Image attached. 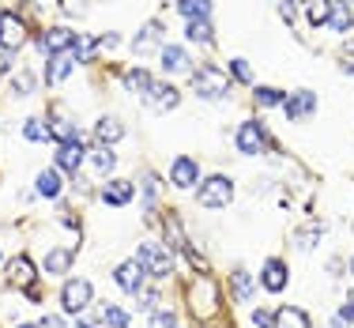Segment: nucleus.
Returning a JSON list of instances; mask_svg holds the SVG:
<instances>
[{"instance_id": "nucleus-1", "label": "nucleus", "mask_w": 354, "mask_h": 328, "mask_svg": "<svg viewBox=\"0 0 354 328\" xmlns=\"http://www.w3.org/2000/svg\"><path fill=\"white\" fill-rule=\"evenodd\" d=\"M192 91H196V98H204V102H226L234 91L230 75L223 69H215V64H200L196 72H192Z\"/></svg>"}, {"instance_id": "nucleus-2", "label": "nucleus", "mask_w": 354, "mask_h": 328, "mask_svg": "<svg viewBox=\"0 0 354 328\" xmlns=\"http://www.w3.org/2000/svg\"><path fill=\"white\" fill-rule=\"evenodd\" d=\"M200 208H207V212H223V208H230L234 200V181L223 178V174H212V178L200 181Z\"/></svg>"}, {"instance_id": "nucleus-3", "label": "nucleus", "mask_w": 354, "mask_h": 328, "mask_svg": "<svg viewBox=\"0 0 354 328\" xmlns=\"http://www.w3.org/2000/svg\"><path fill=\"white\" fill-rule=\"evenodd\" d=\"M136 264L151 275V280H166V275H170V268H174V260H170V253H166L162 246L143 242V246L136 249Z\"/></svg>"}, {"instance_id": "nucleus-4", "label": "nucleus", "mask_w": 354, "mask_h": 328, "mask_svg": "<svg viewBox=\"0 0 354 328\" xmlns=\"http://www.w3.org/2000/svg\"><path fill=\"white\" fill-rule=\"evenodd\" d=\"M234 144H238L241 155H260L268 144V132H264V125L257 121V117H249V121H241L238 125V136H234Z\"/></svg>"}, {"instance_id": "nucleus-5", "label": "nucleus", "mask_w": 354, "mask_h": 328, "mask_svg": "<svg viewBox=\"0 0 354 328\" xmlns=\"http://www.w3.org/2000/svg\"><path fill=\"white\" fill-rule=\"evenodd\" d=\"M75 30L72 27H46L41 30V38H38V46H41V53L46 57H57V53H68V49H75Z\"/></svg>"}, {"instance_id": "nucleus-6", "label": "nucleus", "mask_w": 354, "mask_h": 328, "mask_svg": "<svg viewBox=\"0 0 354 328\" xmlns=\"http://www.w3.org/2000/svg\"><path fill=\"white\" fill-rule=\"evenodd\" d=\"M91 298H95V291H91L87 280H68L61 287V306L68 309V313H83V309L91 306Z\"/></svg>"}, {"instance_id": "nucleus-7", "label": "nucleus", "mask_w": 354, "mask_h": 328, "mask_svg": "<svg viewBox=\"0 0 354 328\" xmlns=\"http://www.w3.org/2000/svg\"><path fill=\"white\" fill-rule=\"evenodd\" d=\"M23 42H27V27H23V19L15 12H4V15H0V49H4V53H15Z\"/></svg>"}, {"instance_id": "nucleus-8", "label": "nucleus", "mask_w": 354, "mask_h": 328, "mask_svg": "<svg viewBox=\"0 0 354 328\" xmlns=\"http://www.w3.org/2000/svg\"><path fill=\"white\" fill-rule=\"evenodd\" d=\"M83 163H87V147H83V136H80V140H68V144L57 147V170L80 174Z\"/></svg>"}, {"instance_id": "nucleus-9", "label": "nucleus", "mask_w": 354, "mask_h": 328, "mask_svg": "<svg viewBox=\"0 0 354 328\" xmlns=\"http://www.w3.org/2000/svg\"><path fill=\"white\" fill-rule=\"evenodd\" d=\"M158 64H162L166 75H185V72H196L189 61V53H185L181 46H162L158 49Z\"/></svg>"}, {"instance_id": "nucleus-10", "label": "nucleus", "mask_w": 354, "mask_h": 328, "mask_svg": "<svg viewBox=\"0 0 354 328\" xmlns=\"http://www.w3.org/2000/svg\"><path fill=\"white\" fill-rule=\"evenodd\" d=\"M113 280L121 283V291H129L132 298H136V294L143 291V280H147V272H143L136 260H124V264L113 268Z\"/></svg>"}, {"instance_id": "nucleus-11", "label": "nucleus", "mask_w": 354, "mask_h": 328, "mask_svg": "<svg viewBox=\"0 0 354 328\" xmlns=\"http://www.w3.org/2000/svg\"><path fill=\"white\" fill-rule=\"evenodd\" d=\"M286 280H290V272H286V264H283L279 257H272L264 268H260V287H264L268 294L286 291Z\"/></svg>"}, {"instance_id": "nucleus-12", "label": "nucleus", "mask_w": 354, "mask_h": 328, "mask_svg": "<svg viewBox=\"0 0 354 328\" xmlns=\"http://www.w3.org/2000/svg\"><path fill=\"white\" fill-rule=\"evenodd\" d=\"M313 109H317V95H313V91H294V95H286V102H283V113L290 117V121L313 117Z\"/></svg>"}, {"instance_id": "nucleus-13", "label": "nucleus", "mask_w": 354, "mask_h": 328, "mask_svg": "<svg viewBox=\"0 0 354 328\" xmlns=\"http://www.w3.org/2000/svg\"><path fill=\"white\" fill-rule=\"evenodd\" d=\"M200 178V166H196V158H189V155H181V158H174L170 163V181L177 185V189H192Z\"/></svg>"}, {"instance_id": "nucleus-14", "label": "nucleus", "mask_w": 354, "mask_h": 328, "mask_svg": "<svg viewBox=\"0 0 354 328\" xmlns=\"http://www.w3.org/2000/svg\"><path fill=\"white\" fill-rule=\"evenodd\" d=\"M72 69H75V57L72 53L46 57V83H49V87H61V83L72 75Z\"/></svg>"}, {"instance_id": "nucleus-15", "label": "nucleus", "mask_w": 354, "mask_h": 328, "mask_svg": "<svg viewBox=\"0 0 354 328\" xmlns=\"http://www.w3.org/2000/svg\"><path fill=\"white\" fill-rule=\"evenodd\" d=\"M132 197H136V185L124 181V178H109V181L102 185V200H106L109 208H124Z\"/></svg>"}, {"instance_id": "nucleus-16", "label": "nucleus", "mask_w": 354, "mask_h": 328, "mask_svg": "<svg viewBox=\"0 0 354 328\" xmlns=\"http://www.w3.org/2000/svg\"><path fill=\"white\" fill-rule=\"evenodd\" d=\"M143 102H147L151 109H158V113H166V109H174L177 102H181V95H177V87H170V83H155V87L143 95Z\"/></svg>"}, {"instance_id": "nucleus-17", "label": "nucleus", "mask_w": 354, "mask_h": 328, "mask_svg": "<svg viewBox=\"0 0 354 328\" xmlns=\"http://www.w3.org/2000/svg\"><path fill=\"white\" fill-rule=\"evenodd\" d=\"M192 309H196L200 317L215 313V283L212 280H200L196 287H192Z\"/></svg>"}, {"instance_id": "nucleus-18", "label": "nucleus", "mask_w": 354, "mask_h": 328, "mask_svg": "<svg viewBox=\"0 0 354 328\" xmlns=\"http://www.w3.org/2000/svg\"><path fill=\"white\" fill-rule=\"evenodd\" d=\"M230 291H234V302H252V294H257V283H252V275L245 272V268H234L230 272Z\"/></svg>"}, {"instance_id": "nucleus-19", "label": "nucleus", "mask_w": 354, "mask_h": 328, "mask_svg": "<svg viewBox=\"0 0 354 328\" xmlns=\"http://www.w3.org/2000/svg\"><path fill=\"white\" fill-rule=\"evenodd\" d=\"M121 136H124V125L117 121V117H102V121L95 125V140H98V147H113Z\"/></svg>"}, {"instance_id": "nucleus-20", "label": "nucleus", "mask_w": 354, "mask_h": 328, "mask_svg": "<svg viewBox=\"0 0 354 328\" xmlns=\"http://www.w3.org/2000/svg\"><path fill=\"white\" fill-rule=\"evenodd\" d=\"M328 27H332L335 35H351V30H354V12H351V4H335L332 15H328Z\"/></svg>"}, {"instance_id": "nucleus-21", "label": "nucleus", "mask_w": 354, "mask_h": 328, "mask_svg": "<svg viewBox=\"0 0 354 328\" xmlns=\"http://www.w3.org/2000/svg\"><path fill=\"white\" fill-rule=\"evenodd\" d=\"M72 268V249H49L46 253V268L41 272L46 275H64Z\"/></svg>"}, {"instance_id": "nucleus-22", "label": "nucleus", "mask_w": 354, "mask_h": 328, "mask_svg": "<svg viewBox=\"0 0 354 328\" xmlns=\"http://www.w3.org/2000/svg\"><path fill=\"white\" fill-rule=\"evenodd\" d=\"M158 42H162V23L155 19V23H147V27H143L140 35H136V42H132V49H136V57H140V53H147L151 46H158Z\"/></svg>"}, {"instance_id": "nucleus-23", "label": "nucleus", "mask_w": 354, "mask_h": 328, "mask_svg": "<svg viewBox=\"0 0 354 328\" xmlns=\"http://www.w3.org/2000/svg\"><path fill=\"white\" fill-rule=\"evenodd\" d=\"M275 328H309L306 309H298V306H283L279 313H275Z\"/></svg>"}, {"instance_id": "nucleus-24", "label": "nucleus", "mask_w": 354, "mask_h": 328, "mask_svg": "<svg viewBox=\"0 0 354 328\" xmlns=\"http://www.w3.org/2000/svg\"><path fill=\"white\" fill-rule=\"evenodd\" d=\"M177 12L185 19H212V0H177Z\"/></svg>"}, {"instance_id": "nucleus-25", "label": "nucleus", "mask_w": 354, "mask_h": 328, "mask_svg": "<svg viewBox=\"0 0 354 328\" xmlns=\"http://www.w3.org/2000/svg\"><path fill=\"white\" fill-rule=\"evenodd\" d=\"M8 275H12V283H19V287H30V283H35V268H30L27 257H15L12 264H8Z\"/></svg>"}, {"instance_id": "nucleus-26", "label": "nucleus", "mask_w": 354, "mask_h": 328, "mask_svg": "<svg viewBox=\"0 0 354 328\" xmlns=\"http://www.w3.org/2000/svg\"><path fill=\"white\" fill-rule=\"evenodd\" d=\"M124 87L136 91V95H147V91L155 87V80H151L147 69H129V72H124Z\"/></svg>"}, {"instance_id": "nucleus-27", "label": "nucleus", "mask_w": 354, "mask_h": 328, "mask_svg": "<svg viewBox=\"0 0 354 328\" xmlns=\"http://www.w3.org/2000/svg\"><path fill=\"white\" fill-rule=\"evenodd\" d=\"M35 189L41 192V197H61V170H41L38 174V181H35Z\"/></svg>"}, {"instance_id": "nucleus-28", "label": "nucleus", "mask_w": 354, "mask_h": 328, "mask_svg": "<svg viewBox=\"0 0 354 328\" xmlns=\"http://www.w3.org/2000/svg\"><path fill=\"white\" fill-rule=\"evenodd\" d=\"M185 35H189V42H200V46H212V42H215L212 19H192L189 27H185Z\"/></svg>"}, {"instance_id": "nucleus-29", "label": "nucleus", "mask_w": 354, "mask_h": 328, "mask_svg": "<svg viewBox=\"0 0 354 328\" xmlns=\"http://www.w3.org/2000/svg\"><path fill=\"white\" fill-rule=\"evenodd\" d=\"M23 136L41 144V140H53V129H49V121H41V117H30V121L23 125Z\"/></svg>"}, {"instance_id": "nucleus-30", "label": "nucleus", "mask_w": 354, "mask_h": 328, "mask_svg": "<svg viewBox=\"0 0 354 328\" xmlns=\"http://www.w3.org/2000/svg\"><path fill=\"white\" fill-rule=\"evenodd\" d=\"M91 163H95V174L98 178H109V170L117 166V155L109 147H95V155H91Z\"/></svg>"}, {"instance_id": "nucleus-31", "label": "nucleus", "mask_w": 354, "mask_h": 328, "mask_svg": "<svg viewBox=\"0 0 354 328\" xmlns=\"http://www.w3.org/2000/svg\"><path fill=\"white\" fill-rule=\"evenodd\" d=\"M252 98H257V106H283L286 102V91H279V87H257L252 91Z\"/></svg>"}, {"instance_id": "nucleus-32", "label": "nucleus", "mask_w": 354, "mask_h": 328, "mask_svg": "<svg viewBox=\"0 0 354 328\" xmlns=\"http://www.w3.org/2000/svg\"><path fill=\"white\" fill-rule=\"evenodd\" d=\"M332 0H309V23L313 27H328V15H332Z\"/></svg>"}, {"instance_id": "nucleus-33", "label": "nucleus", "mask_w": 354, "mask_h": 328, "mask_svg": "<svg viewBox=\"0 0 354 328\" xmlns=\"http://www.w3.org/2000/svg\"><path fill=\"white\" fill-rule=\"evenodd\" d=\"M95 49H98V38H87V35H80V38H75V49H72V57H75V61H91V57H95Z\"/></svg>"}, {"instance_id": "nucleus-34", "label": "nucleus", "mask_w": 354, "mask_h": 328, "mask_svg": "<svg viewBox=\"0 0 354 328\" xmlns=\"http://www.w3.org/2000/svg\"><path fill=\"white\" fill-rule=\"evenodd\" d=\"M102 325L109 328H129V313L121 306H102Z\"/></svg>"}, {"instance_id": "nucleus-35", "label": "nucleus", "mask_w": 354, "mask_h": 328, "mask_svg": "<svg viewBox=\"0 0 354 328\" xmlns=\"http://www.w3.org/2000/svg\"><path fill=\"white\" fill-rule=\"evenodd\" d=\"M320 234H324V226H301V230H298V249H313L317 246V242H320Z\"/></svg>"}, {"instance_id": "nucleus-36", "label": "nucleus", "mask_w": 354, "mask_h": 328, "mask_svg": "<svg viewBox=\"0 0 354 328\" xmlns=\"http://www.w3.org/2000/svg\"><path fill=\"white\" fill-rule=\"evenodd\" d=\"M147 328H177V313H174V309H155L151 321H147Z\"/></svg>"}, {"instance_id": "nucleus-37", "label": "nucleus", "mask_w": 354, "mask_h": 328, "mask_svg": "<svg viewBox=\"0 0 354 328\" xmlns=\"http://www.w3.org/2000/svg\"><path fill=\"white\" fill-rule=\"evenodd\" d=\"M230 75H234V80H241V83H252V69L241 61V57H230Z\"/></svg>"}, {"instance_id": "nucleus-38", "label": "nucleus", "mask_w": 354, "mask_h": 328, "mask_svg": "<svg viewBox=\"0 0 354 328\" xmlns=\"http://www.w3.org/2000/svg\"><path fill=\"white\" fill-rule=\"evenodd\" d=\"M12 91H15V95H30V91H35V75H30V72H19V75L12 80Z\"/></svg>"}, {"instance_id": "nucleus-39", "label": "nucleus", "mask_w": 354, "mask_h": 328, "mask_svg": "<svg viewBox=\"0 0 354 328\" xmlns=\"http://www.w3.org/2000/svg\"><path fill=\"white\" fill-rule=\"evenodd\" d=\"M136 306H140V309H147V313H155V306H158V291H140V294H136Z\"/></svg>"}, {"instance_id": "nucleus-40", "label": "nucleus", "mask_w": 354, "mask_h": 328, "mask_svg": "<svg viewBox=\"0 0 354 328\" xmlns=\"http://www.w3.org/2000/svg\"><path fill=\"white\" fill-rule=\"evenodd\" d=\"M252 325L257 328H275V313L272 309H252Z\"/></svg>"}, {"instance_id": "nucleus-41", "label": "nucleus", "mask_w": 354, "mask_h": 328, "mask_svg": "<svg viewBox=\"0 0 354 328\" xmlns=\"http://www.w3.org/2000/svg\"><path fill=\"white\" fill-rule=\"evenodd\" d=\"M279 15L286 23H294V0H279Z\"/></svg>"}, {"instance_id": "nucleus-42", "label": "nucleus", "mask_w": 354, "mask_h": 328, "mask_svg": "<svg viewBox=\"0 0 354 328\" xmlns=\"http://www.w3.org/2000/svg\"><path fill=\"white\" fill-rule=\"evenodd\" d=\"M38 328H64V321H61V317H41Z\"/></svg>"}, {"instance_id": "nucleus-43", "label": "nucleus", "mask_w": 354, "mask_h": 328, "mask_svg": "<svg viewBox=\"0 0 354 328\" xmlns=\"http://www.w3.org/2000/svg\"><path fill=\"white\" fill-rule=\"evenodd\" d=\"M12 61H15V57H8V53L0 57V72H8V69H12Z\"/></svg>"}, {"instance_id": "nucleus-44", "label": "nucleus", "mask_w": 354, "mask_h": 328, "mask_svg": "<svg viewBox=\"0 0 354 328\" xmlns=\"http://www.w3.org/2000/svg\"><path fill=\"white\" fill-rule=\"evenodd\" d=\"M351 280H354V257H351Z\"/></svg>"}, {"instance_id": "nucleus-45", "label": "nucleus", "mask_w": 354, "mask_h": 328, "mask_svg": "<svg viewBox=\"0 0 354 328\" xmlns=\"http://www.w3.org/2000/svg\"><path fill=\"white\" fill-rule=\"evenodd\" d=\"M19 328H38V325H19Z\"/></svg>"}, {"instance_id": "nucleus-46", "label": "nucleus", "mask_w": 354, "mask_h": 328, "mask_svg": "<svg viewBox=\"0 0 354 328\" xmlns=\"http://www.w3.org/2000/svg\"><path fill=\"white\" fill-rule=\"evenodd\" d=\"M343 4H354V0H343Z\"/></svg>"}]
</instances>
